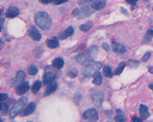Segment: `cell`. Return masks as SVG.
I'll return each instance as SVG.
<instances>
[{"label": "cell", "instance_id": "cell-25", "mask_svg": "<svg viewBox=\"0 0 153 122\" xmlns=\"http://www.w3.org/2000/svg\"><path fill=\"white\" fill-rule=\"evenodd\" d=\"M153 37V31L152 30H150L148 32H147V34L145 36V38H143V43L146 44V43H148L150 40H151V38Z\"/></svg>", "mask_w": 153, "mask_h": 122}, {"label": "cell", "instance_id": "cell-3", "mask_svg": "<svg viewBox=\"0 0 153 122\" xmlns=\"http://www.w3.org/2000/svg\"><path fill=\"white\" fill-rule=\"evenodd\" d=\"M99 67H101V65H99L98 62H92V63H90L88 66H86V68H83L82 73H83L85 77H90L91 74H95V73L98 71Z\"/></svg>", "mask_w": 153, "mask_h": 122}, {"label": "cell", "instance_id": "cell-17", "mask_svg": "<svg viewBox=\"0 0 153 122\" xmlns=\"http://www.w3.org/2000/svg\"><path fill=\"white\" fill-rule=\"evenodd\" d=\"M102 81H103V77H102L101 72H98V71H97L95 74H93V83H95L96 85H101Z\"/></svg>", "mask_w": 153, "mask_h": 122}, {"label": "cell", "instance_id": "cell-18", "mask_svg": "<svg viewBox=\"0 0 153 122\" xmlns=\"http://www.w3.org/2000/svg\"><path fill=\"white\" fill-rule=\"evenodd\" d=\"M140 114L142 116L143 119H147L150 117V111H148V108L146 105H140Z\"/></svg>", "mask_w": 153, "mask_h": 122}, {"label": "cell", "instance_id": "cell-16", "mask_svg": "<svg viewBox=\"0 0 153 122\" xmlns=\"http://www.w3.org/2000/svg\"><path fill=\"white\" fill-rule=\"evenodd\" d=\"M58 88V84L55 83V81L54 82H51L50 84H48V87H47V90H45V95H50L51 93H54L55 89Z\"/></svg>", "mask_w": 153, "mask_h": 122}, {"label": "cell", "instance_id": "cell-30", "mask_svg": "<svg viewBox=\"0 0 153 122\" xmlns=\"http://www.w3.org/2000/svg\"><path fill=\"white\" fill-rule=\"evenodd\" d=\"M8 109H9V106L6 105V104H3V105H1V112L3 114H6L8 112Z\"/></svg>", "mask_w": 153, "mask_h": 122}, {"label": "cell", "instance_id": "cell-21", "mask_svg": "<svg viewBox=\"0 0 153 122\" xmlns=\"http://www.w3.org/2000/svg\"><path fill=\"white\" fill-rule=\"evenodd\" d=\"M47 45L49 46V48H58L59 46V42L56 38H51V39H48V42H47Z\"/></svg>", "mask_w": 153, "mask_h": 122}, {"label": "cell", "instance_id": "cell-40", "mask_svg": "<svg viewBox=\"0 0 153 122\" xmlns=\"http://www.w3.org/2000/svg\"><path fill=\"white\" fill-rule=\"evenodd\" d=\"M150 88H151V89L153 90V84H150Z\"/></svg>", "mask_w": 153, "mask_h": 122}, {"label": "cell", "instance_id": "cell-35", "mask_svg": "<svg viewBox=\"0 0 153 122\" xmlns=\"http://www.w3.org/2000/svg\"><path fill=\"white\" fill-rule=\"evenodd\" d=\"M76 74H77L76 71H69V76L70 77H76Z\"/></svg>", "mask_w": 153, "mask_h": 122}, {"label": "cell", "instance_id": "cell-14", "mask_svg": "<svg viewBox=\"0 0 153 122\" xmlns=\"http://www.w3.org/2000/svg\"><path fill=\"white\" fill-rule=\"evenodd\" d=\"M17 15H19V9L15 8V6L10 8L6 11V17H8V19H13V17H16Z\"/></svg>", "mask_w": 153, "mask_h": 122}, {"label": "cell", "instance_id": "cell-19", "mask_svg": "<svg viewBox=\"0 0 153 122\" xmlns=\"http://www.w3.org/2000/svg\"><path fill=\"white\" fill-rule=\"evenodd\" d=\"M72 33H74V28H72V27H69V28H66V30L60 34V38H61V39H65V38H67V37L71 36Z\"/></svg>", "mask_w": 153, "mask_h": 122}, {"label": "cell", "instance_id": "cell-12", "mask_svg": "<svg viewBox=\"0 0 153 122\" xmlns=\"http://www.w3.org/2000/svg\"><path fill=\"white\" fill-rule=\"evenodd\" d=\"M28 89H29V85H28V83L25 82V83L19 84V87H17V89H16V93H17L19 95H23Z\"/></svg>", "mask_w": 153, "mask_h": 122}, {"label": "cell", "instance_id": "cell-32", "mask_svg": "<svg viewBox=\"0 0 153 122\" xmlns=\"http://www.w3.org/2000/svg\"><path fill=\"white\" fill-rule=\"evenodd\" d=\"M0 99H1V101L6 100V99H8V94H5V93H1V94H0Z\"/></svg>", "mask_w": 153, "mask_h": 122}, {"label": "cell", "instance_id": "cell-10", "mask_svg": "<svg viewBox=\"0 0 153 122\" xmlns=\"http://www.w3.org/2000/svg\"><path fill=\"white\" fill-rule=\"evenodd\" d=\"M91 6L93 10H102L104 6H105V0H95L92 4H91Z\"/></svg>", "mask_w": 153, "mask_h": 122}, {"label": "cell", "instance_id": "cell-4", "mask_svg": "<svg viewBox=\"0 0 153 122\" xmlns=\"http://www.w3.org/2000/svg\"><path fill=\"white\" fill-rule=\"evenodd\" d=\"M76 61L82 63V65H85V66H88L90 63H92V56L88 53H82V54H79L76 56Z\"/></svg>", "mask_w": 153, "mask_h": 122}, {"label": "cell", "instance_id": "cell-7", "mask_svg": "<svg viewBox=\"0 0 153 122\" xmlns=\"http://www.w3.org/2000/svg\"><path fill=\"white\" fill-rule=\"evenodd\" d=\"M92 98H93V101L97 106H101L102 105V101H103V93L101 92H95L92 94Z\"/></svg>", "mask_w": 153, "mask_h": 122}, {"label": "cell", "instance_id": "cell-26", "mask_svg": "<svg viewBox=\"0 0 153 122\" xmlns=\"http://www.w3.org/2000/svg\"><path fill=\"white\" fill-rule=\"evenodd\" d=\"M97 53H98V48H97V46H92V48L88 49V54H90L92 57H95L97 55Z\"/></svg>", "mask_w": 153, "mask_h": 122}, {"label": "cell", "instance_id": "cell-20", "mask_svg": "<svg viewBox=\"0 0 153 122\" xmlns=\"http://www.w3.org/2000/svg\"><path fill=\"white\" fill-rule=\"evenodd\" d=\"M64 66V60L61 59V57H56V59L53 61V67L55 68H61Z\"/></svg>", "mask_w": 153, "mask_h": 122}, {"label": "cell", "instance_id": "cell-2", "mask_svg": "<svg viewBox=\"0 0 153 122\" xmlns=\"http://www.w3.org/2000/svg\"><path fill=\"white\" fill-rule=\"evenodd\" d=\"M26 104H27V98H21V99H19L16 103H15V105L13 106V109H11V111H10V116L11 117H15V116L21 112L23 109L26 108Z\"/></svg>", "mask_w": 153, "mask_h": 122}, {"label": "cell", "instance_id": "cell-15", "mask_svg": "<svg viewBox=\"0 0 153 122\" xmlns=\"http://www.w3.org/2000/svg\"><path fill=\"white\" fill-rule=\"evenodd\" d=\"M113 50L116 54H122V53H125V46L122 44H119V43H114L113 44Z\"/></svg>", "mask_w": 153, "mask_h": 122}, {"label": "cell", "instance_id": "cell-24", "mask_svg": "<svg viewBox=\"0 0 153 122\" xmlns=\"http://www.w3.org/2000/svg\"><path fill=\"white\" fill-rule=\"evenodd\" d=\"M103 74L105 77H110L111 74H113V72H111V70H110L109 66H104L103 67Z\"/></svg>", "mask_w": 153, "mask_h": 122}, {"label": "cell", "instance_id": "cell-38", "mask_svg": "<svg viewBox=\"0 0 153 122\" xmlns=\"http://www.w3.org/2000/svg\"><path fill=\"white\" fill-rule=\"evenodd\" d=\"M88 1H91V0H79V4L81 5V4H86V3H88Z\"/></svg>", "mask_w": 153, "mask_h": 122}, {"label": "cell", "instance_id": "cell-34", "mask_svg": "<svg viewBox=\"0 0 153 122\" xmlns=\"http://www.w3.org/2000/svg\"><path fill=\"white\" fill-rule=\"evenodd\" d=\"M132 122H142V119L137 117V116H135V117H132Z\"/></svg>", "mask_w": 153, "mask_h": 122}, {"label": "cell", "instance_id": "cell-39", "mask_svg": "<svg viewBox=\"0 0 153 122\" xmlns=\"http://www.w3.org/2000/svg\"><path fill=\"white\" fill-rule=\"evenodd\" d=\"M103 48H104L105 50H109V45H108V44H103Z\"/></svg>", "mask_w": 153, "mask_h": 122}, {"label": "cell", "instance_id": "cell-9", "mask_svg": "<svg viewBox=\"0 0 153 122\" xmlns=\"http://www.w3.org/2000/svg\"><path fill=\"white\" fill-rule=\"evenodd\" d=\"M34 109H36V104H34V103L28 104V105L21 111V115H22V116H28V115H31V114L34 111Z\"/></svg>", "mask_w": 153, "mask_h": 122}, {"label": "cell", "instance_id": "cell-1", "mask_svg": "<svg viewBox=\"0 0 153 122\" xmlns=\"http://www.w3.org/2000/svg\"><path fill=\"white\" fill-rule=\"evenodd\" d=\"M34 22L38 27H40L42 30H49L50 26H51V20L49 15L47 12H37L36 16H34Z\"/></svg>", "mask_w": 153, "mask_h": 122}, {"label": "cell", "instance_id": "cell-22", "mask_svg": "<svg viewBox=\"0 0 153 122\" xmlns=\"http://www.w3.org/2000/svg\"><path fill=\"white\" fill-rule=\"evenodd\" d=\"M92 26H93V23H92V22H88V23H85V25H81V26H80V30L83 31V32H87V31L91 30Z\"/></svg>", "mask_w": 153, "mask_h": 122}, {"label": "cell", "instance_id": "cell-27", "mask_svg": "<svg viewBox=\"0 0 153 122\" xmlns=\"http://www.w3.org/2000/svg\"><path fill=\"white\" fill-rule=\"evenodd\" d=\"M115 121H116V122H124V121H125L124 115L120 112V110H118V115L115 116Z\"/></svg>", "mask_w": 153, "mask_h": 122}, {"label": "cell", "instance_id": "cell-6", "mask_svg": "<svg viewBox=\"0 0 153 122\" xmlns=\"http://www.w3.org/2000/svg\"><path fill=\"white\" fill-rule=\"evenodd\" d=\"M93 10L92 9V6L91 5H87V6H83V8H81V10L79 11V19L81 20V19H85V17H87V16H90L92 12H93Z\"/></svg>", "mask_w": 153, "mask_h": 122}, {"label": "cell", "instance_id": "cell-36", "mask_svg": "<svg viewBox=\"0 0 153 122\" xmlns=\"http://www.w3.org/2000/svg\"><path fill=\"white\" fill-rule=\"evenodd\" d=\"M39 1L42 3V4H49V3L53 1V0H39Z\"/></svg>", "mask_w": 153, "mask_h": 122}, {"label": "cell", "instance_id": "cell-33", "mask_svg": "<svg viewBox=\"0 0 153 122\" xmlns=\"http://www.w3.org/2000/svg\"><path fill=\"white\" fill-rule=\"evenodd\" d=\"M150 56H151V54L150 53H146L145 55H143V57H142V61H147L150 59Z\"/></svg>", "mask_w": 153, "mask_h": 122}, {"label": "cell", "instance_id": "cell-28", "mask_svg": "<svg viewBox=\"0 0 153 122\" xmlns=\"http://www.w3.org/2000/svg\"><path fill=\"white\" fill-rule=\"evenodd\" d=\"M37 71H38L37 67H36V66H33V65L28 67V73L31 74V76H33V74H36V73H37Z\"/></svg>", "mask_w": 153, "mask_h": 122}, {"label": "cell", "instance_id": "cell-11", "mask_svg": "<svg viewBox=\"0 0 153 122\" xmlns=\"http://www.w3.org/2000/svg\"><path fill=\"white\" fill-rule=\"evenodd\" d=\"M54 78H55V74L53 72H45L44 77H43V83L44 84H50L51 82H54Z\"/></svg>", "mask_w": 153, "mask_h": 122}, {"label": "cell", "instance_id": "cell-29", "mask_svg": "<svg viewBox=\"0 0 153 122\" xmlns=\"http://www.w3.org/2000/svg\"><path fill=\"white\" fill-rule=\"evenodd\" d=\"M125 65H126L125 62H121L120 65H119V67H118V70L114 72V74H119V73H121V72H122V70H124V67H125Z\"/></svg>", "mask_w": 153, "mask_h": 122}, {"label": "cell", "instance_id": "cell-13", "mask_svg": "<svg viewBox=\"0 0 153 122\" xmlns=\"http://www.w3.org/2000/svg\"><path fill=\"white\" fill-rule=\"evenodd\" d=\"M23 78H25V72H23V71H19V72L16 73L15 79L11 81V84H13V85H16L17 83L22 82V79H23Z\"/></svg>", "mask_w": 153, "mask_h": 122}, {"label": "cell", "instance_id": "cell-37", "mask_svg": "<svg viewBox=\"0 0 153 122\" xmlns=\"http://www.w3.org/2000/svg\"><path fill=\"white\" fill-rule=\"evenodd\" d=\"M126 1H127L129 4H130V5H135V4H136L137 0H126Z\"/></svg>", "mask_w": 153, "mask_h": 122}, {"label": "cell", "instance_id": "cell-8", "mask_svg": "<svg viewBox=\"0 0 153 122\" xmlns=\"http://www.w3.org/2000/svg\"><path fill=\"white\" fill-rule=\"evenodd\" d=\"M28 36L31 37L33 40H40V33L38 32V30L36 27H31L28 30Z\"/></svg>", "mask_w": 153, "mask_h": 122}, {"label": "cell", "instance_id": "cell-23", "mask_svg": "<svg viewBox=\"0 0 153 122\" xmlns=\"http://www.w3.org/2000/svg\"><path fill=\"white\" fill-rule=\"evenodd\" d=\"M40 87H42V83H40L39 81H37V82H34V84L32 85V93H33V94H36V93H38V90L40 89Z\"/></svg>", "mask_w": 153, "mask_h": 122}, {"label": "cell", "instance_id": "cell-5", "mask_svg": "<svg viewBox=\"0 0 153 122\" xmlns=\"http://www.w3.org/2000/svg\"><path fill=\"white\" fill-rule=\"evenodd\" d=\"M82 116H83L85 120H88V121H97L98 120V114H97V110L96 109L86 110Z\"/></svg>", "mask_w": 153, "mask_h": 122}, {"label": "cell", "instance_id": "cell-31", "mask_svg": "<svg viewBox=\"0 0 153 122\" xmlns=\"http://www.w3.org/2000/svg\"><path fill=\"white\" fill-rule=\"evenodd\" d=\"M66 1H67V0H53V3H54L55 5H60V4H64Z\"/></svg>", "mask_w": 153, "mask_h": 122}]
</instances>
